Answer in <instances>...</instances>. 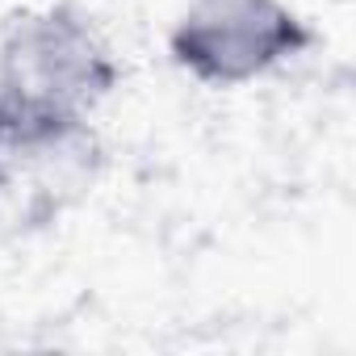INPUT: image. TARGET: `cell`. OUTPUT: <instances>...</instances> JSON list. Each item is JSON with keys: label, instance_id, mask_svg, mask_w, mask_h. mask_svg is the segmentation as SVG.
<instances>
[{"label": "cell", "instance_id": "1", "mask_svg": "<svg viewBox=\"0 0 356 356\" xmlns=\"http://www.w3.org/2000/svg\"><path fill=\"white\" fill-rule=\"evenodd\" d=\"M122 84V63L92 17L47 5L9 22L0 38V105L13 151H42L88 134V118Z\"/></svg>", "mask_w": 356, "mask_h": 356}, {"label": "cell", "instance_id": "2", "mask_svg": "<svg viewBox=\"0 0 356 356\" xmlns=\"http://www.w3.org/2000/svg\"><path fill=\"white\" fill-rule=\"evenodd\" d=\"M310 42L314 30L285 0H189L168 30V59L206 88H243Z\"/></svg>", "mask_w": 356, "mask_h": 356}, {"label": "cell", "instance_id": "3", "mask_svg": "<svg viewBox=\"0 0 356 356\" xmlns=\"http://www.w3.org/2000/svg\"><path fill=\"white\" fill-rule=\"evenodd\" d=\"M13 151V138H9V118H5V105H0V168H5V155Z\"/></svg>", "mask_w": 356, "mask_h": 356}]
</instances>
